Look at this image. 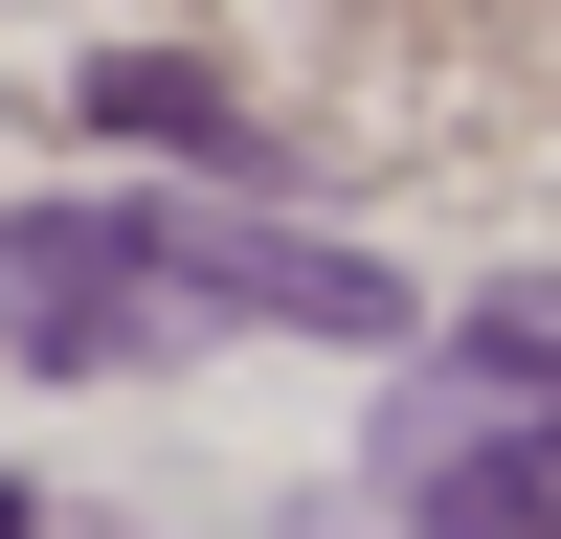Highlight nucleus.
I'll return each mask as SVG.
<instances>
[{
    "label": "nucleus",
    "instance_id": "obj_3",
    "mask_svg": "<svg viewBox=\"0 0 561 539\" xmlns=\"http://www.w3.org/2000/svg\"><path fill=\"white\" fill-rule=\"evenodd\" d=\"M90 135H135V158H203V180H293V158H270V135L225 113L203 68H135V45H113V68H90Z\"/></svg>",
    "mask_w": 561,
    "mask_h": 539
},
{
    "label": "nucleus",
    "instance_id": "obj_4",
    "mask_svg": "<svg viewBox=\"0 0 561 539\" xmlns=\"http://www.w3.org/2000/svg\"><path fill=\"white\" fill-rule=\"evenodd\" d=\"M472 337H494V359H539V382H561V270H517V293H494Z\"/></svg>",
    "mask_w": 561,
    "mask_h": 539
},
{
    "label": "nucleus",
    "instance_id": "obj_5",
    "mask_svg": "<svg viewBox=\"0 0 561 539\" xmlns=\"http://www.w3.org/2000/svg\"><path fill=\"white\" fill-rule=\"evenodd\" d=\"M0 539H23V494H0Z\"/></svg>",
    "mask_w": 561,
    "mask_h": 539
},
{
    "label": "nucleus",
    "instance_id": "obj_2",
    "mask_svg": "<svg viewBox=\"0 0 561 539\" xmlns=\"http://www.w3.org/2000/svg\"><path fill=\"white\" fill-rule=\"evenodd\" d=\"M382 494L427 539H561V382L472 337V382H404L382 404Z\"/></svg>",
    "mask_w": 561,
    "mask_h": 539
},
{
    "label": "nucleus",
    "instance_id": "obj_1",
    "mask_svg": "<svg viewBox=\"0 0 561 539\" xmlns=\"http://www.w3.org/2000/svg\"><path fill=\"white\" fill-rule=\"evenodd\" d=\"M248 314L158 248V203H0V359L45 382H135V359H203Z\"/></svg>",
    "mask_w": 561,
    "mask_h": 539
}]
</instances>
